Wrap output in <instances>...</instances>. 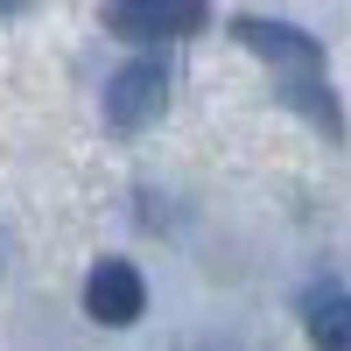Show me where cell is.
Masks as SVG:
<instances>
[{
	"instance_id": "obj_6",
	"label": "cell",
	"mask_w": 351,
	"mask_h": 351,
	"mask_svg": "<svg viewBox=\"0 0 351 351\" xmlns=\"http://www.w3.org/2000/svg\"><path fill=\"white\" fill-rule=\"evenodd\" d=\"M8 14H21V8H14V0H0V21H8Z\"/></svg>"
},
{
	"instance_id": "obj_2",
	"label": "cell",
	"mask_w": 351,
	"mask_h": 351,
	"mask_svg": "<svg viewBox=\"0 0 351 351\" xmlns=\"http://www.w3.org/2000/svg\"><path fill=\"white\" fill-rule=\"evenodd\" d=\"M169 112V64L162 56H134L106 77V127L112 134H141Z\"/></svg>"
},
{
	"instance_id": "obj_3",
	"label": "cell",
	"mask_w": 351,
	"mask_h": 351,
	"mask_svg": "<svg viewBox=\"0 0 351 351\" xmlns=\"http://www.w3.org/2000/svg\"><path fill=\"white\" fill-rule=\"evenodd\" d=\"M99 21L120 43H176V36L211 28V8H197V0H112Z\"/></svg>"
},
{
	"instance_id": "obj_5",
	"label": "cell",
	"mask_w": 351,
	"mask_h": 351,
	"mask_svg": "<svg viewBox=\"0 0 351 351\" xmlns=\"http://www.w3.org/2000/svg\"><path fill=\"white\" fill-rule=\"evenodd\" d=\"M302 324H309V344H316V351H351V295H344V288L309 295Z\"/></svg>"
},
{
	"instance_id": "obj_4",
	"label": "cell",
	"mask_w": 351,
	"mask_h": 351,
	"mask_svg": "<svg viewBox=\"0 0 351 351\" xmlns=\"http://www.w3.org/2000/svg\"><path fill=\"white\" fill-rule=\"evenodd\" d=\"M141 309H148V281H141L134 260H99L92 274H84V316L106 330H127L141 324Z\"/></svg>"
},
{
	"instance_id": "obj_1",
	"label": "cell",
	"mask_w": 351,
	"mask_h": 351,
	"mask_svg": "<svg viewBox=\"0 0 351 351\" xmlns=\"http://www.w3.org/2000/svg\"><path fill=\"white\" fill-rule=\"evenodd\" d=\"M232 36H239L253 56H267L274 64V84H281V99L302 112V120L316 134H330L344 141V106L330 92V64H324V43L309 36V28L295 21H267V14H232Z\"/></svg>"
}]
</instances>
